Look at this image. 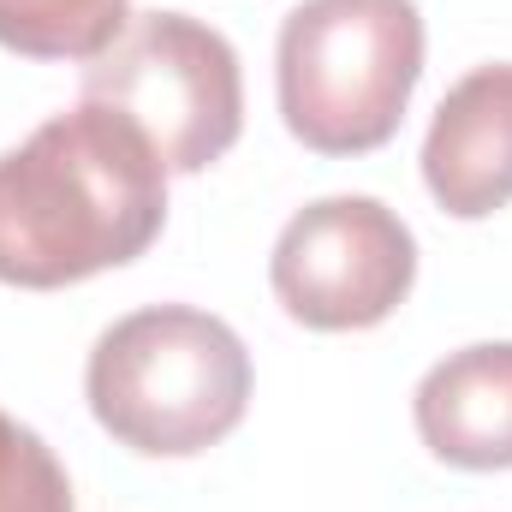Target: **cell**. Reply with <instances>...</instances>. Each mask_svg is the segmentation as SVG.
Returning <instances> with one entry per match:
<instances>
[{
    "label": "cell",
    "instance_id": "7a4b0ae2",
    "mask_svg": "<svg viewBox=\"0 0 512 512\" xmlns=\"http://www.w3.org/2000/svg\"><path fill=\"white\" fill-rule=\"evenodd\" d=\"M84 393L120 447L143 459H191L245 423L251 352L197 304H149L96 340Z\"/></svg>",
    "mask_w": 512,
    "mask_h": 512
},
{
    "label": "cell",
    "instance_id": "3957f363",
    "mask_svg": "<svg viewBox=\"0 0 512 512\" xmlns=\"http://www.w3.org/2000/svg\"><path fill=\"white\" fill-rule=\"evenodd\" d=\"M423 78L417 0H304L280 24V120L316 155H370Z\"/></svg>",
    "mask_w": 512,
    "mask_h": 512
},
{
    "label": "cell",
    "instance_id": "6da1fadb",
    "mask_svg": "<svg viewBox=\"0 0 512 512\" xmlns=\"http://www.w3.org/2000/svg\"><path fill=\"white\" fill-rule=\"evenodd\" d=\"M167 227V167L149 137L78 102L0 155V286L54 292L126 268Z\"/></svg>",
    "mask_w": 512,
    "mask_h": 512
},
{
    "label": "cell",
    "instance_id": "ba28073f",
    "mask_svg": "<svg viewBox=\"0 0 512 512\" xmlns=\"http://www.w3.org/2000/svg\"><path fill=\"white\" fill-rule=\"evenodd\" d=\"M131 24V0H0V48L24 60H96Z\"/></svg>",
    "mask_w": 512,
    "mask_h": 512
},
{
    "label": "cell",
    "instance_id": "52a82bcc",
    "mask_svg": "<svg viewBox=\"0 0 512 512\" xmlns=\"http://www.w3.org/2000/svg\"><path fill=\"white\" fill-rule=\"evenodd\" d=\"M417 435L441 465L512 471V340L441 358L411 399Z\"/></svg>",
    "mask_w": 512,
    "mask_h": 512
},
{
    "label": "cell",
    "instance_id": "8992f818",
    "mask_svg": "<svg viewBox=\"0 0 512 512\" xmlns=\"http://www.w3.org/2000/svg\"><path fill=\"white\" fill-rule=\"evenodd\" d=\"M423 185L453 221H489L512 203V60L465 72L423 137Z\"/></svg>",
    "mask_w": 512,
    "mask_h": 512
},
{
    "label": "cell",
    "instance_id": "5b68a950",
    "mask_svg": "<svg viewBox=\"0 0 512 512\" xmlns=\"http://www.w3.org/2000/svg\"><path fill=\"white\" fill-rule=\"evenodd\" d=\"M268 280L292 322L316 334H358L411 298L417 239L382 197H322L274 239Z\"/></svg>",
    "mask_w": 512,
    "mask_h": 512
},
{
    "label": "cell",
    "instance_id": "277c9868",
    "mask_svg": "<svg viewBox=\"0 0 512 512\" xmlns=\"http://www.w3.org/2000/svg\"><path fill=\"white\" fill-rule=\"evenodd\" d=\"M84 102L131 120L167 173H203L245 131V72L215 24L143 12L84 66Z\"/></svg>",
    "mask_w": 512,
    "mask_h": 512
},
{
    "label": "cell",
    "instance_id": "9c48e42d",
    "mask_svg": "<svg viewBox=\"0 0 512 512\" xmlns=\"http://www.w3.org/2000/svg\"><path fill=\"white\" fill-rule=\"evenodd\" d=\"M0 512H72V477L54 447L0 411Z\"/></svg>",
    "mask_w": 512,
    "mask_h": 512
}]
</instances>
